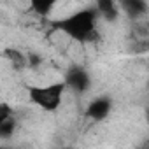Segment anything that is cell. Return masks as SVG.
Listing matches in <instances>:
<instances>
[{"mask_svg":"<svg viewBox=\"0 0 149 149\" xmlns=\"http://www.w3.org/2000/svg\"><path fill=\"white\" fill-rule=\"evenodd\" d=\"M14 128H16V119L14 116L13 118H7L4 121H0V137L2 139H9L13 133H14Z\"/></svg>","mask_w":149,"mask_h":149,"instance_id":"obj_9","label":"cell"},{"mask_svg":"<svg viewBox=\"0 0 149 149\" xmlns=\"http://www.w3.org/2000/svg\"><path fill=\"white\" fill-rule=\"evenodd\" d=\"M97 9H81L53 23V26L76 42H90L97 39Z\"/></svg>","mask_w":149,"mask_h":149,"instance_id":"obj_1","label":"cell"},{"mask_svg":"<svg viewBox=\"0 0 149 149\" xmlns=\"http://www.w3.org/2000/svg\"><path fill=\"white\" fill-rule=\"evenodd\" d=\"M40 61H42V60H40L37 54H32V53L28 54V67H30V68H35V67H39V65H40Z\"/></svg>","mask_w":149,"mask_h":149,"instance_id":"obj_10","label":"cell"},{"mask_svg":"<svg viewBox=\"0 0 149 149\" xmlns=\"http://www.w3.org/2000/svg\"><path fill=\"white\" fill-rule=\"evenodd\" d=\"M95 9H97L98 16L107 23H114L121 13V6L118 0H97Z\"/></svg>","mask_w":149,"mask_h":149,"instance_id":"obj_5","label":"cell"},{"mask_svg":"<svg viewBox=\"0 0 149 149\" xmlns=\"http://www.w3.org/2000/svg\"><path fill=\"white\" fill-rule=\"evenodd\" d=\"M63 81L67 83L68 90L76 91V93H86L91 88V76L83 67H72L67 72V76H65Z\"/></svg>","mask_w":149,"mask_h":149,"instance_id":"obj_3","label":"cell"},{"mask_svg":"<svg viewBox=\"0 0 149 149\" xmlns=\"http://www.w3.org/2000/svg\"><path fill=\"white\" fill-rule=\"evenodd\" d=\"M119 6L130 19H139L149 13L147 0H119Z\"/></svg>","mask_w":149,"mask_h":149,"instance_id":"obj_6","label":"cell"},{"mask_svg":"<svg viewBox=\"0 0 149 149\" xmlns=\"http://www.w3.org/2000/svg\"><path fill=\"white\" fill-rule=\"evenodd\" d=\"M58 2H61V0H30V9H32L37 16L47 18V16L53 13L54 6H56Z\"/></svg>","mask_w":149,"mask_h":149,"instance_id":"obj_7","label":"cell"},{"mask_svg":"<svg viewBox=\"0 0 149 149\" xmlns=\"http://www.w3.org/2000/svg\"><path fill=\"white\" fill-rule=\"evenodd\" d=\"M147 49H149V39H147Z\"/></svg>","mask_w":149,"mask_h":149,"instance_id":"obj_11","label":"cell"},{"mask_svg":"<svg viewBox=\"0 0 149 149\" xmlns=\"http://www.w3.org/2000/svg\"><path fill=\"white\" fill-rule=\"evenodd\" d=\"M67 90L68 88L65 81L44 84V86H26L28 100L46 112H54L61 107Z\"/></svg>","mask_w":149,"mask_h":149,"instance_id":"obj_2","label":"cell"},{"mask_svg":"<svg viewBox=\"0 0 149 149\" xmlns=\"http://www.w3.org/2000/svg\"><path fill=\"white\" fill-rule=\"evenodd\" d=\"M112 111V100L109 97H97L86 107V116L93 121H104Z\"/></svg>","mask_w":149,"mask_h":149,"instance_id":"obj_4","label":"cell"},{"mask_svg":"<svg viewBox=\"0 0 149 149\" xmlns=\"http://www.w3.org/2000/svg\"><path fill=\"white\" fill-rule=\"evenodd\" d=\"M4 56L11 61V65L16 68V70H23V68H28V56L23 54L21 51L18 49H6Z\"/></svg>","mask_w":149,"mask_h":149,"instance_id":"obj_8","label":"cell"}]
</instances>
